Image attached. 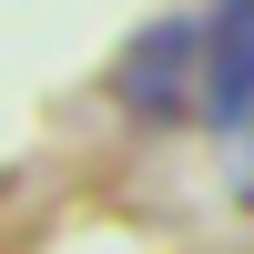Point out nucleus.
Returning a JSON list of instances; mask_svg holds the SVG:
<instances>
[{
  "instance_id": "nucleus-1",
  "label": "nucleus",
  "mask_w": 254,
  "mask_h": 254,
  "mask_svg": "<svg viewBox=\"0 0 254 254\" xmlns=\"http://www.w3.org/2000/svg\"><path fill=\"white\" fill-rule=\"evenodd\" d=\"M203 61H214V10H173V20H153V31L122 51L112 92H122V112H142V122L193 112L203 102Z\"/></svg>"
},
{
  "instance_id": "nucleus-2",
  "label": "nucleus",
  "mask_w": 254,
  "mask_h": 254,
  "mask_svg": "<svg viewBox=\"0 0 254 254\" xmlns=\"http://www.w3.org/2000/svg\"><path fill=\"white\" fill-rule=\"evenodd\" d=\"M203 122H254V0H214V61H203Z\"/></svg>"
}]
</instances>
